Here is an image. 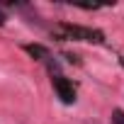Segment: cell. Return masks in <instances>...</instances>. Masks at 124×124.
<instances>
[{"instance_id":"2","label":"cell","mask_w":124,"mask_h":124,"mask_svg":"<svg viewBox=\"0 0 124 124\" xmlns=\"http://www.w3.org/2000/svg\"><path fill=\"white\" fill-rule=\"evenodd\" d=\"M3 22H5V12H3V10H0V24H3Z\"/></svg>"},{"instance_id":"1","label":"cell","mask_w":124,"mask_h":124,"mask_svg":"<svg viewBox=\"0 0 124 124\" xmlns=\"http://www.w3.org/2000/svg\"><path fill=\"white\" fill-rule=\"evenodd\" d=\"M112 124H124V112L122 109H114L112 112Z\"/></svg>"}]
</instances>
